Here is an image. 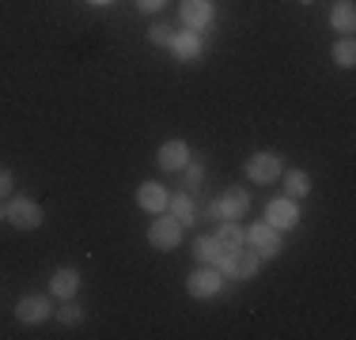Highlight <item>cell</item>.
<instances>
[{
  "label": "cell",
  "mask_w": 356,
  "mask_h": 340,
  "mask_svg": "<svg viewBox=\"0 0 356 340\" xmlns=\"http://www.w3.org/2000/svg\"><path fill=\"white\" fill-rule=\"evenodd\" d=\"M88 4H110V0H88Z\"/></svg>",
  "instance_id": "26"
},
{
  "label": "cell",
  "mask_w": 356,
  "mask_h": 340,
  "mask_svg": "<svg viewBox=\"0 0 356 340\" xmlns=\"http://www.w3.org/2000/svg\"><path fill=\"white\" fill-rule=\"evenodd\" d=\"M220 276H232V280H254L258 276V253L254 250H227V253H220Z\"/></svg>",
  "instance_id": "1"
},
{
  "label": "cell",
  "mask_w": 356,
  "mask_h": 340,
  "mask_svg": "<svg viewBox=\"0 0 356 340\" xmlns=\"http://www.w3.org/2000/svg\"><path fill=\"white\" fill-rule=\"evenodd\" d=\"M247 208H250V197L239 189V185H232V189H227L224 197H220L213 208L205 212V216H209V219H220V223H224V219H239Z\"/></svg>",
  "instance_id": "5"
},
{
  "label": "cell",
  "mask_w": 356,
  "mask_h": 340,
  "mask_svg": "<svg viewBox=\"0 0 356 340\" xmlns=\"http://www.w3.org/2000/svg\"><path fill=\"white\" fill-rule=\"evenodd\" d=\"M137 204H140L144 212H163V208H167V193H163V185L144 182L140 189H137Z\"/></svg>",
  "instance_id": "14"
},
{
  "label": "cell",
  "mask_w": 356,
  "mask_h": 340,
  "mask_svg": "<svg viewBox=\"0 0 356 340\" xmlns=\"http://www.w3.org/2000/svg\"><path fill=\"white\" fill-rule=\"evenodd\" d=\"M12 189H15V178H12V170H8V167H0V197H8Z\"/></svg>",
  "instance_id": "23"
},
{
  "label": "cell",
  "mask_w": 356,
  "mask_h": 340,
  "mask_svg": "<svg viewBox=\"0 0 356 340\" xmlns=\"http://www.w3.org/2000/svg\"><path fill=\"white\" fill-rule=\"evenodd\" d=\"M167 208H171V216H175L182 227H190L193 219H197V212H193V201L182 197V193H178V197H167Z\"/></svg>",
  "instance_id": "17"
},
{
  "label": "cell",
  "mask_w": 356,
  "mask_h": 340,
  "mask_svg": "<svg viewBox=\"0 0 356 340\" xmlns=\"http://www.w3.org/2000/svg\"><path fill=\"white\" fill-rule=\"evenodd\" d=\"M281 174H284V167H281V159H277L273 151H258V155L247 159V178L258 182V185L281 182Z\"/></svg>",
  "instance_id": "2"
},
{
  "label": "cell",
  "mask_w": 356,
  "mask_h": 340,
  "mask_svg": "<svg viewBox=\"0 0 356 340\" xmlns=\"http://www.w3.org/2000/svg\"><path fill=\"white\" fill-rule=\"evenodd\" d=\"M330 27L341 31V34H353L356 31V8H353V0L334 4V12H330Z\"/></svg>",
  "instance_id": "15"
},
{
  "label": "cell",
  "mask_w": 356,
  "mask_h": 340,
  "mask_svg": "<svg viewBox=\"0 0 356 340\" xmlns=\"http://www.w3.org/2000/svg\"><path fill=\"white\" fill-rule=\"evenodd\" d=\"M182 27L193 34L213 27V0H182Z\"/></svg>",
  "instance_id": "8"
},
{
  "label": "cell",
  "mask_w": 356,
  "mask_h": 340,
  "mask_svg": "<svg viewBox=\"0 0 356 340\" xmlns=\"http://www.w3.org/2000/svg\"><path fill=\"white\" fill-rule=\"evenodd\" d=\"M4 219L12 227H19V231H35V227H42V208L31 197H15L4 208Z\"/></svg>",
  "instance_id": "3"
},
{
  "label": "cell",
  "mask_w": 356,
  "mask_h": 340,
  "mask_svg": "<svg viewBox=\"0 0 356 340\" xmlns=\"http://www.w3.org/2000/svg\"><path fill=\"white\" fill-rule=\"evenodd\" d=\"M201 182H205V167L186 163V185H190V189H201Z\"/></svg>",
  "instance_id": "22"
},
{
  "label": "cell",
  "mask_w": 356,
  "mask_h": 340,
  "mask_svg": "<svg viewBox=\"0 0 356 340\" xmlns=\"http://www.w3.org/2000/svg\"><path fill=\"white\" fill-rule=\"evenodd\" d=\"M0 219H4V208H0Z\"/></svg>",
  "instance_id": "27"
},
{
  "label": "cell",
  "mask_w": 356,
  "mask_h": 340,
  "mask_svg": "<svg viewBox=\"0 0 356 340\" xmlns=\"http://www.w3.org/2000/svg\"><path fill=\"white\" fill-rule=\"evenodd\" d=\"M76 291H80V272L76 269H57L54 280H49V295L54 299H76Z\"/></svg>",
  "instance_id": "11"
},
{
  "label": "cell",
  "mask_w": 356,
  "mask_h": 340,
  "mask_svg": "<svg viewBox=\"0 0 356 340\" xmlns=\"http://www.w3.org/2000/svg\"><path fill=\"white\" fill-rule=\"evenodd\" d=\"M303 4H311V0H303Z\"/></svg>",
  "instance_id": "28"
},
{
  "label": "cell",
  "mask_w": 356,
  "mask_h": 340,
  "mask_svg": "<svg viewBox=\"0 0 356 340\" xmlns=\"http://www.w3.org/2000/svg\"><path fill=\"white\" fill-rule=\"evenodd\" d=\"M281 178H284L288 197H307V193H311V178L303 174V170H288V174H281Z\"/></svg>",
  "instance_id": "19"
},
{
  "label": "cell",
  "mask_w": 356,
  "mask_h": 340,
  "mask_svg": "<svg viewBox=\"0 0 356 340\" xmlns=\"http://www.w3.org/2000/svg\"><path fill=\"white\" fill-rule=\"evenodd\" d=\"M148 242L156 246V250H175L178 242H182V223H178L175 216H156L148 227Z\"/></svg>",
  "instance_id": "4"
},
{
  "label": "cell",
  "mask_w": 356,
  "mask_h": 340,
  "mask_svg": "<svg viewBox=\"0 0 356 340\" xmlns=\"http://www.w3.org/2000/svg\"><path fill=\"white\" fill-rule=\"evenodd\" d=\"M49 314H54V306H49L46 295H27V299L15 303V318L23 321V325H38V321H46Z\"/></svg>",
  "instance_id": "10"
},
{
  "label": "cell",
  "mask_w": 356,
  "mask_h": 340,
  "mask_svg": "<svg viewBox=\"0 0 356 340\" xmlns=\"http://www.w3.org/2000/svg\"><path fill=\"white\" fill-rule=\"evenodd\" d=\"M57 318H61V325H80L83 321V310L69 299H61V310H57Z\"/></svg>",
  "instance_id": "21"
},
{
  "label": "cell",
  "mask_w": 356,
  "mask_h": 340,
  "mask_svg": "<svg viewBox=\"0 0 356 340\" xmlns=\"http://www.w3.org/2000/svg\"><path fill=\"white\" fill-rule=\"evenodd\" d=\"M156 159H159L163 170H182L186 163H190V148H186V140H167Z\"/></svg>",
  "instance_id": "12"
},
{
  "label": "cell",
  "mask_w": 356,
  "mask_h": 340,
  "mask_svg": "<svg viewBox=\"0 0 356 340\" xmlns=\"http://www.w3.org/2000/svg\"><path fill=\"white\" fill-rule=\"evenodd\" d=\"M266 223L277 227V231H292V227L300 223V208H296V201H292V197L269 201V204H266Z\"/></svg>",
  "instance_id": "9"
},
{
  "label": "cell",
  "mask_w": 356,
  "mask_h": 340,
  "mask_svg": "<svg viewBox=\"0 0 356 340\" xmlns=\"http://www.w3.org/2000/svg\"><path fill=\"white\" fill-rule=\"evenodd\" d=\"M220 253H224V250H220V242H216V238H209V235L193 242V257H197L201 265H216Z\"/></svg>",
  "instance_id": "18"
},
{
  "label": "cell",
  "mask_w": 356,
  "mask_h": 340,
  "mask_svg": "<svg viewBox=\"0 0 356 340\" xmlns=\"http://www.w3.org/2000/svg\"><path fill=\"white\" fill-rule=\"evenodd\" d=\"M163 4H167V0H137V8H140V12H159Z\"/></svg>",
  "instance_id": "25"
},
{
  "label": "cell",
  "mask_w": 356,
  "mask_h": 340,
  "mask_svg": "<svg viewBox=\"0 0 356 340\" xmlns=\"http://www.w3.org/2000/svg\"><path fill=\"white\" fill-rule=\"evenodd\" d=\"M171 53L182 57V61H193V57H201V34H193V31L171 34Z\"/></svg>",
  "instance_id": "13"
},
{
  "label": "cell",
  "mask_w": 356,
  "mask_h": 340,
  "mask_svg": "<svg viewBox=\"0 0 356 340\" xmlns=\"http://www.w3.org/2000/svg\"><path fill=\"white\" fill-rule=\"evenodd\" d=\"M156 46H171V27H152V34H148Z\"/></svg>",
  "instance_id": "24"
},
{
  "label": "cell",
  "mask_w": 356,
  "mask_h": 340,
  "mask_svg": "<svg viewBox=\"0 0 356 340\" xmlns=\"http://www.w3.org/2000/svg\"><path fill=\"white\" fill-rule=\"evenodd\" d=\"M334 61L341 65V68H353V65H356V42H353V38H341V42L334 46Z\"/></svg>",
  "instance_id": "20"
},
{
  "label": "cell",
  "mask_w": 356,
  "mask_h": 340,
  "mask_svg": "<svg viewBox=\"0 0 356 340\" xmlns=\"http://www.w3.org/2000/svg\"><path fill=\"white\" fill-rule=\"evenodd\" d=\"M216 242H220V250H239L243 242H247V235H243V227L235 223V219H224V227H220V235H216Z\"/></svg>",
  "instance_id": "16"
},
{
  "label": "cell",
  "mask_w": 356,
  "mask_h": 340,
  "mask_svg": "<svg viewBox=\"0 0 356 340\" xmlns=\"http://www.w3.org/2000/svg\"><path fill=\"white\" fill-rule=\"evenodd\" d=\"M220 287H224V276H220V272H213V265L190 272V280H186V291H190L193 299H216Z\"/></svg>",
  "instance_id": "6"
},
{
  "label": "cell",
  "mask_w": 356,
  "mask_h": 340,
  "mask_svg": "<svg viewBox=\"0 0 356 340\" xmlns=\"http://www.w3.org/2000/svg\"><path fill=\"white\" fill-rule=\"evenodd\" d=\"M247 242H250V250L258 253V257H277V253H281V235H277V227H269V223H254L247 231Z\"/></svg>",
  "instance_id": "7"
}]
</instances>
